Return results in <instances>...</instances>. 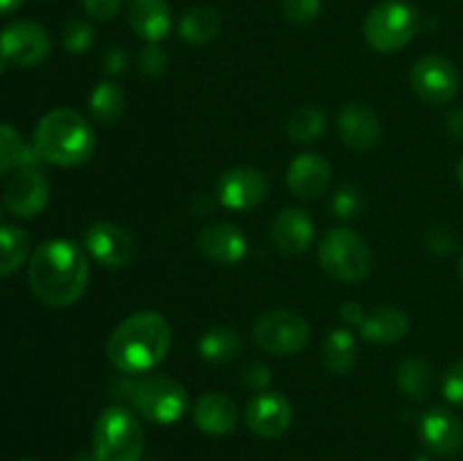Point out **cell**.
I'll list each match as a JSON object with an SVG mask.
<instances>
[{"mask_svg":"<svg viewBox=\"0 0 463 461\" xmlns=\"http://www.w3.org/2000/svg\"><path fill=\"white\" fill-rule=\"evenodd\" d=\"M86 249L72 240H48L34 249L27 278L34 296L50 307H68L80 301L89 285Z\"/></svg>","mask_w":463,"mask_h":461,"instance_id":"obj_1","label":"cell"},{"mask_svg":"<svg viewBox=\"0 0 463 461\" xmlns=\"http://www.w3.org/2000/svg\"><path fill=\"white\" fill-rule=\"evenodd\" d=\"M172 330L158 312H136L120 321L107 342V357L120 373H147L165 360Z\"/></svg>","mask_w":463,"mask_h":461,"instance_id":"obj_2","label":"cell"},{"mask_svg":"<svg viewBox=\"0 0 463 461\" xmlns=\"http://www.w3.org/2000/svg\"><path fill=\"white\" fill-rule=\"evenodd\" d=\"M34 152L41 161L59 167H75L95 152V131L81 113L52 108L34 129Z\"/></svg>","mask_w":463,"mask_h":461,"instance_id":"obj_3","label":"cell"},{"mask_svg":"<svg viewBox=\"0 0 463 461\" xmlns=\"http://www.w3.org/2000/svg\"><path fill=\"white\" fill-rule=\"evenodd\" d=\"M145 434L127 407L113 405L99 414L93 429V456L98 461H138Z\"/></svg>","mask_w":463,"mask_h":461,"instance_id":"obj_4","label":"cell"},{"mask_svg":"<svg viewBox=\"0 0 463 461\" xmlns=\"http://www.w3.org/2000/svg\"><path fill=\"white\" fill-rule=\"evenodd\" d=\"M319 267L335 280L357 283L373 267V251L360 233L351 229H330L317 251Z\"/></svg>","mask_w":463,"mask_h":461,"instance_id":"obj_5","label":"cell"},{"mask_svg":"<svg viewBox=\"0 0 463 461\" xmlns=\"http://www.w3.org/2000/svg\"><path fill=\"white\" fill-rule=\"evenodd\" d=\"M419 32V12L405 0H384L364 18V39L375 52L392 54L410 45Z\"/></svg>","mask_w":463,"mask_h":461,"instance_id":"obj_6","label":"cell"},{"mask_svg":"<svg viewBox=\"0 0 463 461\" xmlns=\"http://www.w3.org/2000/svg\"><path fill=\"white\" fill-rule=\"evenodd\" d=\"M188 391L170 375H147L131 389V405L143 419L172 425L188 411Z\"/></svg>","mask_w":463,"mask_h":461,"instance_id":"obj_7","label":"cell"},{"mask_svg":"<svg viewBox=\"0 0 463 461\" xmlns=\"http://www.w3.org/2000/svg\"><path fill=\"white\" fill-rule=\"evenodd\" d=\"M310 334V324L292 310L265 312L253 325L256 343L269 355H297L307 346Z\"/></svg>","mask_w":463,"mask_h":461,"instance_id":"obj_8","label":"cell"},{"mask_svg":"<svg viewBox=\"0 0 463 461\" xmlns=\"http://www.w3.org/2000/svg\"><path fill=\"white\" fill-rule=\"evenodd\" d=\"M410 81L414 93L428 104H448L459 93V72L455 63L439 54L419 59L410 72Z\"/></svg>","mask_w":463,"mask_h":461,"instance_id":"obj_9","label":"cell"},{"mask_svg":"<svg viewBox=\"0 0 463 461\" xmlns=\"http://www.w3.org/2000/svg\"><path fill=\"white\" fill-rule=\"evenodd\" d=\"M50 36L39 23L14 21L0 32V59L21 68L39 66L50 54Z\"/></svg>","mask_w":463,"mask_h":461,"instance_id":"obj_10","label":"cell"},{"mask_svg":"<svg viewBox=\"0 0 463 461\" xmlns=\"http://www.w3.org/2000/svg\"><path fill=\"white\" fill-rule=\"evenodd\" d=\"M269 193L267 176L256 167H231L217 179V199L229 211H249Z\"/></svg>","mask_w":463,"mask_h":461,"instance_id":"obj_11","label":"cell"},{"mask_svg":"<svg viewBox=\"0 0 463 461\" xmlns=\"http://www.w3.org/2000/svg\"><path fill=\"white\" fill-rule=\"evenodd\" d=\"M84 249L104 267H125L134 260L136 244L129 230L113 221H95L84 230Z\"/></svg>","mask_w":463,"mask_h":461,"instance_id":"obj_12","label":"cell"},{"mask_svg":"<svg viewBox=\"0 0 463 461\" xmlns=\"http://www.w3.org/2000/svg\"><path fill=\"white\" fill-rule=\"evenodd\" d=\"M247 428L260 438H279L292 425V405L279 391H258L244 409Z\"/></svg>","mask_w":463,"mask_h":461,"instance_id":"obj_13","label":"cell"},{"mask_svg":"<svg viewBox=\"0 0 463 461\" xmlns=\"http://www.w3.org/2000/svg\"><path fill=\"white\" fill-rule=\"evenodd\" d=\"M419 437L434 456H455L463 447V420L446 407H434L420 419Z\"/></svg>","mask_w":463,"mask_h":461,"instance_id":"obj_14","label":"cell"},{"mask_svg":"<svg viewBox=\"0 0 463 461\" xmlns=\"http://www.w3.org/2000/svg\"><path fill=\"white\" fill-rule=\"evenodd\" d=\"M5 206L16 217H34L48 206L50 185L34 167H21L5 185Z\"/></svg>","mask_w":463,"mask_h":461,"instance_id":"obj_15","label":"cell"},{"mask_svg":"<svg viewBox=\"0 0 463 461\" xmlns=\"http://www.w3.org/2000/svg\"><path fill=\"white\" fill-rule=\"evenodd\" d=\"M330 179H333V167L317 152H303L294 156L285 176L289 193L306 202L319 199L328 190Z\"/></svg>","mask_w":463,"mask_h":461,"instance_id":"obj_16","label":"cell"},{"mask_svg":"<svg viewBox=\"0 0 463 461\" xmlns=\"http://www.w3.org/2000/svg\"><path fill=\"white\" fill-rule=\"evenodd\" d=\"M197 247L203 258L215 265H235L247 256V238L229 221L206 224L197 235Z\"/></svg>","mask_w":463,"mask_h":461,"instance_id":"obj_17","label":"cell"},{"mask_svg":"<svg viewBox=\"0 0 463 461\" xmlns=\"http://www.w3.org/2000/svg\"><path fill=\"white\" fill-rule=\"evenodd\" d=\"M337 131L342 136L344 145L357 152L373 149L383 136V125L373 108L360 102H348L337 113Z\"/></svg>","mask_w":463,"mask_h":461,"instance_id":"obj_18","label":"cell"},{"mask_svg":"<svg viewBox=\"0 0 463 461\" xmlns=\"http://www.w3.org/2000/svg\"><path fill=\"white\" fill-rule=\"evenodd\" d=\"M315 238V221L303 208L289 206L276 212L271 221V240L285 256H298L306 251Z\"/></svg>","mask_w":463,"mask_h":461,"instance_id":"obj_19","label":"cell"},{"mask_svg":"<svg viewBox=\"0 0 463 461\" xmlns=\"http://www.w3.org/2000/svg\"><path fill=\"white\" fill-rule=\"evenodd\" d=\"M194 425L211 437H226L238 425V407L233 398L220 391H208L197 398L193 407Z\"/></svg>","mask_w":463,"mask_h":461,"instance_id":"obj_20","label":"cell"},{"mask_svg":"<svg viewBox=\"0 0 463 461\" xmlns=\"http://www.w3.org/2000/svg\"><path fill=\"white\" fill-rule=\"evenodd\" d=\"M127 21L136 36L147 43H158L172 32V9L167 0H131Z\"/></svg>","mask_w":463,"mask_h":461,"instance_id":"obj_21","label":"cell"},{"mask_svg":"<svg viewBox=\"0 0 463 461\" xmlns=\"http://www.w3.org/2000/svg\"><path fill=\"white\" fill-rule=\"evenodd\" d=\"M407 333H410V316L392 306L375 307L360 325L362 339L369 343H380V346L398 343L401 339H405Z\"/></svg>","mask_w":463,"mask_h":461,"instance_id":"obj_22","label":"cell"},{"mask_svg":"<svg viewBox=\"0 0 463 461\" xmlns=\"http://www.w3.org/2000/svg\"><path fill=\"white\" fill-rule=\"evenodd\" d=\"M222 32V16L215 7H190L179 21V36L188 45H208Z\"/></svg>","mask_w":463,"mask_h":461,"instance_id":"obj_23","label":"cell"},{"mask_svg":"<svg viewBox=\"0 0 463 461\" xmlns=\"http://www.w3.org/2000/svg\"><path fill=\"white\" fill-rule=\"evenodd\" d=\"M321 362L335 375L351 373L357 362V342L351 330L335 328L321 343Z\"/></svg>","mask_w":463,"mask_h":461,"instance_id":"obj_24","label":"cell"},{"mask_svg":"<svg viewBox=\"0 0 463 461\" xmlns=\"http://www.w3.org/2000/svg\"><path fill=\"white\" fill-rule=\"evenodd\" d=\"M199 355L211 364H226L242 353V337L229 325H215L199 339Z\"/></svg>","mask_w":463,"mask_h":461,"instance_id":"obj_25","label":"cell"},{"mask_svg":"<svg viewBox=\"0 0 463 461\" xmlns=\"http://www.w3.org/2000/svg\"><path fill=\"white\" fill-rule=\"evenodd\" d=\"M396 382L401 391L411 400H425L434 387V369L420 357H407L396 371Z\"/></svg>","mask_w":463,"mask_h":461,"instance_id":"obj_26","label":"cell"},{"mask_svg":"<svg viewBox=\"0 0 463 461\" xmlns=\"http://www.w3.org/2000/svg\"><path fill=\"white\" fill-rule=\"evenodd\" d=\"M90 116L99 125H116L125 113V90L116 81H99L89 95Z\"/></svg>","mask_w":463,"mask_h":461,"instance_id":"obj_27","label":"cell"},{"mask_svg":"<svg viewBox=\"0 0 463 461\" xmlns=\"http://www.w3.org/2000/svg\"><path fill=\"white\" fill-rule=\"evenodd\" d=\"M30 253V238L18 226H0V278L12 276Z\"/></svg>","mask_w":463,"mask_h":461,"instance_id":"obj_28","label":"cell"},{"mask_svg":"<svg viewBox=\"0 0 463 461\" xmlns=\"http://www.w3.org/2000/svg\"><path fill=\"white\" fill-rule=\"evenodd\" d=\"M326 131V113L315 104H303L289 116L288 136L292 143L307 145L315 143Z\"/></svg>","mask_w":463,"mask_h":461,"instance_id":"obj_29","label":"cell"},{"mask_svg":"<svg viewBox=\"0 0 463 461\" xmlns=\"http://www.w3.org/2000/svg\"><path fill=\"white\" fill-rule=\"evenodd\" d=\"M30 165V149L14 127L0 125V174Z\"/></svg>","mask_w":463,"mask_h":461,"instance_id":"obj_30","label":"cell"},{"mask_svg":"<svg viewBox=\"0 0 463 461\" xmlns=\"http://www.w3.org/2000/svg\"><path fill=\"white\" fill-rule=\"evenodd\" d=\"M95 43V27L89 21L75 18L63 30V48L72 54H84L86 50L93 48Z\"/></svg>","mask_w":463,"mask_h":461,"instance_id":"obj_31","label":"cell"},{"mask_svg":"<svg viewBox=\"0 0 463 461\" xmlns=\"http://www.w3.org/2000/svg\"><path fill=\"white\" fill-rule=\"evenodd\" d=\"M280 12L294 25H310L321 14V0H279Z\"/></svg>","mask_w":463,"mask_h":461,"instance_id":"obj_32","label":"cell"},{"mask_svg":"<svg viewBox=\"0 0 463 461\" xmlns=\"http://www.w3.org/2000/svg\"><path fill=\"white\" fill-rule=\"evenodd\" d=\"M362 211V193L355 185L346 183L333 194V212L339 220H355Z\"/></svg>","mask_w":463,"mask_h":461,"instance_id":"obj_33","label":"cell"},{"mask_svg":"<svg viewBox=\"0 0 463 461\" xmlns=\"http://www.w3.org/2000/svg\"><path fill=\"white\" fill-rule=\"evenodd\" d=\"M167 63H170L167 52L158 43H149L138 54V68L147 77H161L167 71Z\"/></svg>","mask_w":463,"mask_h":461,"instance_id":"obj_34","label":"cell"},{"mask_svg":"<svg viewBox=\"0 0 463 461\" xmlns=\"http://www.w3.org/2000/svg\"><path fill=\"white\" fill-rule=\"evenodd\" d=\"M441 389L448 402L463 407V360H457L455 364L448 366Z\"/></svg>","mask_w":463,"mask_h":461,"instance_id":"obj_35","label":"cell"},{"mask_svg":"<svg viewBox=\"0 0 463 461\" xmlns=\"http://www.w3.org/2000/svg\"><path fill=\"white\" fill-rule=\"evenodd\" d=\"M125 0H81V7L95 21H111L120 14Z\"/></svg>","mask_w":463,"mask_h":461,"instance_id":"obj_36","label":"cell"},{"mask_svg":"<svg viewBox=\"0 0 463 461\" xmlns=\"http://www.w3.org/2000/svg\"><path fill=\"white\" fill-rule=\"evenodd\" d=\"M129 66V57H127L125 50L120 45H111V48L104 52L102 57V71L107 72L109 77H118L127 71Z\"/></svg>","mask_w":463,"mask_h":461,"instance_id":"obj_37","label":"cell"},{"mask_svg":"<svg viewBox=\"0 0 463 461\" xmlns=\"http://www.w3.org/2000/svg\"><path fill=\"white\" fill-rule=\"evenodd\" d=\"M242 380H244V387L260 389V391H265V387L269 384V380H271V373L267 366L258 364V362H251V364H247V369H244Z\"/></svg>","mask_w":463,"mask_h":461,"instance_id":"obj_38","label":"cell"},{"mask_svg":"<svg viewBox=\"0 0 463 461\" xmlns=\"http://www.w3.org/2000/svg\"><path fill=\"white\" fill-rule=\"evenodd\" d=\"M339 316H342V319L346 321L348 325H362V324H364V319H366L364 310H362L360 303H355V301L344 303V306L339 307Z\"/></svg>","mask_w":463,"mask_h":461,"instance_id":"obj_39","label":"cell"},{"mask_svg":"<svg viewBox=\"0 0 463 461\" xmlns=\"http://www.w3.org/2000/svg\"><path fill=\"white\" fill-rule=\"evenodd\" d=\"M448 127L455 136H463V108L461 111H455L450 118H448Z\"/></svg>","mask_w":463,"mask_h":461,"instance_id":"obj_40","label":"cell"},{"mask_svg":"<svg viewBox=\"0 0 463 461\" xmlns=\"http://www.w3.org/2000/svg\"><path fill=\"white\" fill-rule=\"evenodd\" d=\"M25 0H0V14H12L16 12Z\"/></svg>","mask_w":463,"mask_h":461,"instance_id":"obj_41","label":"cell"},{"mask_svg":"<svg viewBox=\"0 0 463 461\" xmlns=\"http://www.w3.org/2000/svg\"><path fill=\"white\" fill-rule=\"evenodd\" d=\"M457 179H459V185L463 190V158L459 161V165H457Z\"/></svg>","mask_w":463,"mask_h":461,"instance_id":"obj_42","label":"cell"},{"mask_svg":"<svg viewBox=\"0 0 463 461\" xmlns=\"http://www.w3.org/2000/svg\"><path fill=\"white\" fill-rule=\"evenodd\" d=\"M457 274H459V280H461V285H463V253H461V258H459V267H457Z\"/></svg>","mask_w":463,"mask_h":461,"instance_id":"obj_43","label":"cell"},{"mask_svg":"<svg viewBox=\"0 0 463 461\" xmlns=\"http://www.w3.org/2000/svg\"><path fill=\"white\" fill-rule=\"evenodd\" d=\"M80 461H98V459H95V456L90 455V459H80Z\"/></svg>","mask_w":463,"mask_h":461,"instance_id":"obj_44","label":"cell"},{"mask_svg":"<svg viewBox=\"0 0 463 461\" xmlns=\"http://www.w3.org/2000/svg\"><path fill=\"white\" fill-rule=\"evenodd\" d=\"M21 461H34V459H21Z\"/></svg>","mask_w":463,"mask_h":461,"instance_id":"obj_45","label":"cell"},{"mask_svg":"<svg viewBox=\"0 0 463 461\" xmlns=\"http://www.w3.org/2000/svg\"><path fill=\"white\" fill-rule=\"evenodd\" d=\"M0 215H3V211H0Z\"/></svg>","mask_w":463,"mask_h":461,"instance_id":"obj_46","label":"cell"}]
</instances>
